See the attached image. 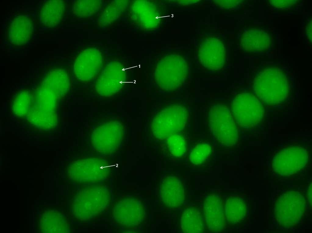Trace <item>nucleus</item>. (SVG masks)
Instances as JSON below:
<instances>
[{
	"mask_svg": "<svg viewBox=\"0 0 312 233\" xmlns=\"http://www.w3.org/2000/svg\"><path fill=\"white\" fill-rule=\"evenodd\" d=\"M259 70L254 83L258 96L267 103L282 102L289 90L288 81L285 72L276 66L264 67Z\"/></svg>",
	"mask_w": 312,
	"mask_h": 233,
	"instance_id": "obj_1",
	"label": "nucleus"
},
{
	"mask_svg": "<svg viewBox=\"0 0 312 233\" xmlns=\"http://www.w3.org/2000/svg\"><path fill=\"white\" fill-rule=\"evenodd\" d=\"M208 120L211 134L219 143L226 147L237 143L238 130L228 107L221 104L212 105L209 111Z\"/></svg>",
	"mask_w": 312,
	"mask_h": 233,
	"instance_id": "obj_2",
	"label": "nucleus"
},
{
	"mask_svg": "<svg viewBox=\"0 0 312 233\" xmlns=\"http://www.w3.org/2000/svg\"><path fill=\"white\" fill-rule=\"evenodd\" d=\"M197 51L199 62L205 69L213 72L223 69L226 59V47L220 37L204 36L199 41Z\"/></svg>",
	"mask_w": 312,
	"mask_h": 233,
	"instance_id": "obj_3",
	"label": "nucleus"
},
{
	"mask_svg": "<svg viewBox=\"0 0 312 233\" xmlns=\"http://www.w3.org/2000/svg\"><path fill=\"white\" fill-rule=\"evenodd\" d=\"M261 104L258 99L251 94L236 95L231 101L230 109L236 123L243 128L254 125L261 117Z\"/></svg>",
	"mask_w": 312,
	"mask_h": 233,
	"instance_id": "obj_4",
	"label": "nucleus"
},
{
	"mask_svg": "<svg viewBox=\"0 0 312 233\" xmlns=\"http://www.w3.org/2000/svg\"><path fill=\"white\" fill-rule=\"evenodd\" d=\"M304 199L302 195L294 192L279 197L275 207V217L279 224L289 227L298 223L304 214Z\"/></svg>",
	"mask_w": 312,
	"mask_h": 233,
	"instance_id": "obj_5",
	"label": "nucleus"
},
{
	"mask_svg": "<svg viewBox=\"0 0 312 233\" xmlns=\"http://www.w3.org/2000/svg\"><path fill=\"white\" fill-rule=\"evenodd\" d=\"M103 63L101 51L90 47L82 50L75 58L73 71L78 80L88 81L92 79L101 72Z\"/></svg>",
	"mask_w": 312,
	"mask_h": 233,
	"instance_id": "obj_6",
	"label": "nucleus"
},
{
	"mask_svg": "<svg viewBox=\"0 0 312 233\" xmlns=\"http://www.w3.org/2000/svg\"><path fill=\"white\" fill-rule=\"evenodd\" d=\"M273 166L278 174L288 175L303 168L307 161V155L302 148L295 147L285 149L274 157Z\"/></svg>",
	"mask_w": 312,
	"mask_h": 233,
	"instance_id": "obj_7",
	"label": "nucleus"
},
{
	"mask_svg": "<svg viewBox=\"0 0 312 233\" xmlns=\"http://www.w3.org/2000/svg\"><path fill=\"white\" fill-rule=\"evenodd\" d=\"M240 49L247 52H260L268 51L272 45V38L268 30L252 27L243 29L239 36Z\"/></svg>",
	"mask_w": 312,
	"mask_h": 233,
	"instance_id": "obj_8",
	"label": "nucleus"
},
{
	"mask_svg": "<svg viewBox=\"0 0 312 233\" xmlns=\"http://www.w3.org/2000/svg\"><path fill=\"white\" fill-rule=\"evenodd\" d=\"M203 214L206 226L211 232H220L224 228L226 218L224 204L218 195L210 194L205 198Z\"/></svg>",
	"mask_w": 312,
	"mask_h": 233,
	"instance_id": "obj_9",
	"label": "nucleus"
},
{
	"mask_svg": "<svg viewBox=\"0 0 312 233\" xmlns=\"http://www.w3.org/2000/svg\"><path fill=\"white\" fill-rule=\"evenodd\" d=\"M158 193L160 200L167 207L178 208L184 203V186L181 179L176 176L168 175L161 179Z\"/></svg>",
	"mask_w": 312,
	"mask_h": 233,
	"instance_id": "obj_10",
	"label": "nucleus"
},
{
	"mask_svg": "<svg viewBox=\"0 0 312 233\" xmlns=\"http://www.w3.org/2000/svg\"><path fill=\"white\" fill-rule=\"evenodd\" d=\"M188 114L186 109L182 107L175 114L159 115L152 124V131L156 137L160 139L177 134L185 126Z\"/></svg>",
	"mask_w": 312,
	"mask_h": 233,
	"instance_id": "obj_11",
	"label": "nucleus"
},
{
	"mask_svg": "<svg viewBox=\"0 0 312 233\" xmlns=\"http://www.w3.org/2000/svg\"><path fill=\"white\" fill-rule=\"evenodd\" d=\"M122 65L117 62L108 64L98 77L95 90L99 95L109 97L117 93L120 88L119 81L124 78Z\"/></svg>",
	"mask_w": 312,
	"mask_h": 233,
	"instance_id": "obj_12",
	"label": "nucleus"
},
{
	"mask_svg": "<svg viewBox=\"0 0 312 233\" xmlns=\"http://www.w3.org/2000/svg\"><path fill=\"white\" fill-rule=\"evenodd\" d=\"M34 23L32 18L20 15L11 21L8 30L9 43L13 46L27 45L31 41L34 33Z\"/></svg>",
	"mask_w": 312,
	"mask_h": 233,
	"instance_id": "obj_13",
	"label": "nucleus"
},
{
	"mask_svg": "<svg viewBox=\"0 0 312 233\" xmlns=\"http://www.w3.org/2000/svg\"><path fill=\"white\" fill-rule=\"evenodd\" d=\"M120 203L122 224L127 227L139 226L145 219L146 209L143 201L138 197H131L123 199Z\"/></svg>",
	"mask_w": 312,
	"mask_h": 233,
	"instance_id": "obj_14",
	"label": "nucleus"
},
{
	"mask_svg": "<svg viewBox=\"0 0 312 233\" xmlns=\"http://www.w3.org/2000/svg\"><path fill=\"white\" fill-rule=\"evenodd\" d=\"M63 0H47L41 5L39 10V20L44 27L55 28L58 26L63 19L65 11Z\"/></svg>",
	"mask_w": 312,
	"mask_h": 233,
	"instance_id": "obj_15",
	"label": "nucleus"
},
{
	"mask_svg": "<svg viewBox=\"0 0 312 233\" xmlns=\"http://www.w3.org/2000/svg\"><path fill=\"white\" fill-rule=\"evenodd\" d=\"M181 229L184 233H203L206 226L203 214L199 210L189 208L184 210L181 215Z\"/></svg>",
	"mask_w": 312,
	"mask_h": 233,
	"instance_id": "obj_16",
	"label": "nucleus"
},
{
	"mask_svg": "<svg viewBox=\"0 0 312 233\" xmlns=\"http://www.w3.org/2000/svg\"><path fill=\"white\" fill-rule=\"evenodd\" d=\"M224 207L226 219L231 224L240 222L246 214V205L244 201L240 197H228L224 204Z\"/></svg>",
	"mask_w": 312,
	"mask_h": 233,
	"instance_id": "obj_17",
	"label": "nucleus"
},
{
	"mask_svg": "<svg viewBox=\"0 0 312 233\" xmlns=\"http://www.w3.org/2000/svg\"><path fill=\"white\" fill-rule=\"evenodd\" d=\"M124 1L114 0L108 3L102 9L99 16L98 26L100 28L106 27L115 22L125 9Z\"/></svg>",
	"mask_w": 312,
	"mask_h": 233,
	"instance_id": "obj_18",
	"label": "nucleus"
},
{
	"mask_svg": "<svg viewBox=\"0 0 312 233\" xmlns=\"http://www.w3.org/2000/svg\"><path fill=\"white\" fill-rule=\"evenodd\" d=\"M101 0H76L73 4L74 15L80 18H86L95 15L101 8Z\"/></svg>",
	"mask_w": 312,
	"mask_h": 233,
	"instance_id": "obj_19",
	"label": "nucleus"
},
{
	"mask_svg": "<svg viewBox=\"0 0 312 233\" xmlns=\"http://www.w3.org/2000/svg\"><path fill=\"white\" fill-rule=\"evenodd\" d=\"M211 151V147L209 144L206 143L199 144L191 152L190 160L195 164H203L209 157Z\"/></svg>",
	"mask_w": 312,
	"mask_h": 233,
	"instance_id": "obj_20",
	"label": "nucleus"
},
{
	"mask_svg": "<svg viewBox=\"0 0 312 233\" xmlns=\"http://www.w3.org/2000/svg\"><path fill=\"white\" fill-rule=\"evenodd\" d=\"M167 144L171 154L177 157L183 155L186 149L184 138L180 135L175 134L168 137Z\"/></svg>",
	"mask_w": 312,
	"mask_h": 233,
	"instance_id": "obj_21",
	"label": "nucleus"
},
{
	"mask_svg": "<svg viewBox=\"0 0 312 233\" xmlns=\"http://www.w3.org/2000/svg\"><path fill=\"white\" fill-rule=\"evenodd\" d=\"M270 5L274 8L280 9H285L297 6L300 0H269Z\"/></svg>",
	"mask_w": 312,
	"mask_h": 233,
	"instance_id": "obj_22",
	"label": "nucleus"
},
{
	"mask_svg": "<svg viewBox=\"0 0 312 233\" xmlns=\"http://www.w3.org/2000/svg\"><path fill=\"white\" fill-rule=\"evenodd\" d=\"M215 2L219 7L226 9L235 8L241 2L242 0H214Z\"/></svg>",
	"mask_w": 312,
	"mask_h": 233,
	"instance_id": "obj_23",
	"label": "nucleus"
},
{
	"mask_svg": "<svg viewBox=\"0 0 312 233\" xmlns=\"http://www.w3.org/2000/svg\"><path fill=\"white\" fill-rule=\"evenodd\" d=\"M306 35L307 38L312 42V20L308 21L306 28Z\"/></svg>",
	"mask_w": 312,
	"mask_h": 233,
	"instance_id": "obj_24",
	"label": "nucleus"
}]
</instances>
